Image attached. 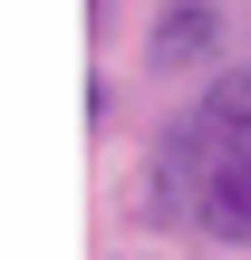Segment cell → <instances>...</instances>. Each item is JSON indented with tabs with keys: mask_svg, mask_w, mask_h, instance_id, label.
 Segmentation results:
<instances>
[{
	"mask_svg": "<svg viewBox=\"0 0 251 260\" xmlns=\"http://www.w3.org/2000/svg\"><path fill=\"white\" fill-rule=\"evenodd\" d=\"M164 174L193 183V212H203L213 241H251V145H203L184 125V145L164 154Z\"/></svg>",
	"mask_w": 251,
	"mask_h": 260,
	"instance_id": "1",
	"label": "cell"
},
{
	"mask_svg": "<svg viewBox=\"0 0 251 260\" xmlns=\"http://www.w3.org/2000/svg\"><path fill=\"white\" fill-rule=\"evenodd\" d=\"M213 39H222V10L213 0H174L164 19H155V39H145V58L174 77V68H203L213 58Z\"/></svg>",
	"mask_w": 251,
	"mask_h": 260,
	"instance_id": "2",
	"label": "cell"
},
{
	"mask_svg": "<svg viewBox=\"0 0 251 260\" xmlns=\"http://www.w3.org/2000/svg\"><path fill=\"white\" fill-rule=\"evenodd\" d=\"M193 135H203V145H251V68H222V77H213Z\"/></svg>",
	"mask_w": 251,
	"mask_h": 260,
	"instance_id": "3",
	"label": "cell"
}]
</instances>
